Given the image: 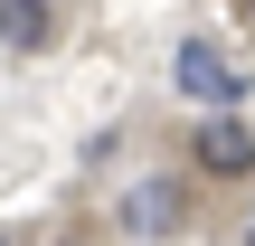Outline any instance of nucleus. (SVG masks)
<instances>
[{
    "label": "nucleus",
    "instance_id": "1",
    "mask_svg": "<svg viewBox=\"0 0 255 246\" xmlns=\"http://www.w3.org/2000/svg\"><path fill=\"white\" fill-rule=\"evenodd\" d=\"M170 85H180V95H199V104H218V114L246 95V76H237V66H227L208 38H180V57H170Z\"/></svg>",
    "mask_w": 255,
    "mask_h": 246
},
{
    "label": "nucleus",
    "instance_id": "2",
    "mask_svg": "<svg viewBox=\"0 0 255 246\" xmlns=\"http://www.w3.org/2000/svg\"><path fill=\"white\" fill-rule=\"evenodd\" d=\"M189 161H199L208 180H246L255 171V133L237 123V114H208V123L189 133Z\"/></svg>",
    "mask_w": 255,
    "mask_h": 246
},
{
    "label": "nucleus",
    "instance_id": "3",
    "mask_svg": "<svg viewBox=\"0 0 255 246\" xmlns=\"http://www.w3.org/2000/svg\"><path fill=\"white\" fill-rule=\"evenodd\" d=\"M123 218H132V237H180V228H189V190H180V180H142V190L123 199Z\"/></svg>",
    "mask_w": 255,
    "mask_h": 246
},
{
    "label": "nucleus",
    "instance_id": "4",
    "mask_svg": "<svg viewBox=\"0 0 255 246\" xmlns=\"http://www.w3.org/2000/svg\"><path fill=\"white\" fill-rule=\"evenodd\" d=\"M47 38H57L47 0H0V47H47Z\"/></svg>",
    "mask_w": 255,
    "mask_h": 246
},
{
    "label": "nucleus",
    "instance_id": "5",
    "mask_svg": "<svg viewBox=\"0 0 255 246\" xmlns=\"http://www.w3.org/2000/svg\"><path fill=\"white\" fill-rule=\"evenodd\" d=\"M0 246H19V237H9V228H0Z\"/></svg>",
    "mask_w": 255,
    "mask_h": 246
},
{
    "label": "nucleus",
    "instance_id": "6",
    "mask_svg": "<svg viewBox=\"0 0 255 246\" xmlns=\"http://www.w3.org/2000/svg\"><path fill=\"white\" fill-rule=\"evenodd\" d=\"M246 19H255V0H246Z\"/></svg>",
    "mask_w": 255,
    "mask_h": 246
},
{
    "label": "nucleus",
    "instance_id": "7",
    "mask_svg": "<svg viewBox=\"0 0 255 246\" xmlns=\"http://www.w3.org/2000/svg\"><path fill=\"white\" fill-rule=\"evenodd\" d=\"M246 246H255V228H246Z\"/></svg>",
    "mask_w": 255,
    "mask_h": 246
}]
</instances>
